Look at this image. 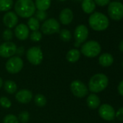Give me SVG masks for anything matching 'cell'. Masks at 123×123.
I'll return each mask as SVG.
<instances>
[{
    "label": "cell",
    "instance_id": "obj_1",
    "mask_svg": "<svg viewBox=\"0 0 123 123\" xmlns=\"http://www.w3.org/2000/svg\"><path fill=\"white\" fill-rule=\"evenodd\" d=\"M17 15L23 18H30L36 12V6L33 0H17L15 4Z\"/></svg>",
    "mask_w": 123,
    "mask_h": 123
},
{
    "label": "cell",
    "instance_id": "obj_2",
    "mask_svg": "<svg viewBox=\"0 0 123 123\" xmlns=\"http://www.w3.org/2000/svg\"><path fill=\"white\" fill-rule=\"evenodd\" d=\"M88 24L93 31H103L109 27V20L108 17L104 14L99 12H95L90 15Z\"/></svg>",
    "mask_w": 123,
    "mask_h": 123
},
{
    "label": "cell",
    "instance_id": "obj_3",
    "mask_svg": "<svg viewBox=\"0 0 123 123\" xmlns=\"http://www.w3.org/2000/svg\"><path fill=\"white\" fill-rule=\"evenodd\" d=\"M109 84L107 76L102 73L93 75L88 83V88L92 93H99L106 89Z\"/></svg>",
    "mask_w": 123,
    "mask_h": 123
},
{
    "label": "cell",
    "instance_id": "obj_4",
    "mask_svg": "<svg viewBox=\"0 0 123 123\" xmlns=\"http://www.w3.org/2000/svg\"><path fill=\"white\" fill-rule=\"evenodd\" d=\"M101 51V45L96 41H88L84 43L80 49V52L86 56L93 58L97 56Z\"/></svg>",
    "mask_w": 123,
    "mask_h": 123
},
{
    "label": "cell",
    "instance_id": "obj_5",
    "mask_svg": "<svg viewBox=\"0 0 123 123\" xmlns=\"http://www.w3.org/2000/svg\"><path fill=\"white\" fill-rule=\"evenodd\" d=\"M108 15L113 20H120L123 18V4L118 1H114L109 4Z\"/></svg>",
    "mask_w": 123,
    "mask_h": 123
},
{
    "label": "cell",
    "instance_id": "obj_6",
    "mask_svg": "<svg viewBox=\"0 0 123 123\" xmlns=\"http://www.w3.org/2000/svg\"><path fill=\"white\" fill-rule=\"evenodd\" d=\"M26 57L29 62L33 65H38L43 61V52L40 47L33 46L28 49Z\"/></svg>",
    "mask_w": 123,
    "mask_h": 123
},
{
    "label": "cell",
    "instance_id": "obj_7",
    "mask_svg": "<svg viewBox=\"0 0 123 123\" xmlns=\"http://www.w3.org/2000/svg\"><path fill=\"white\" fill-rule=\"evenodd\" d=\"M6 70L11 74L20 73L23 68V62L20 56H12L6 62Z\"/></svg>",
    "mask_w": 123,
    "mask_h": 123
},
{
    "label": "cell",
    "instance_id": "obj_8",
    "mask_svg": "<svg viewBox=\"0 0 123 123\" xmlns=\"http://www.w3.org/2000/svg\"><path fill=\"white\" fill-rule=\"evenodd\" d=\"M41 31L46 35H51L59 33L60 30V24L55 18H49L46 20L41 27Z\"/></svg>",
    "mask_w": 123,
    "mask_h": 123
},
{
    "label": "cell",
    "instance_id": "obj_9",
    "mask_svg": "<svg viewBox=\"0 0 123 123\" xmlns=\"http://www.w3.org/2000/svg\"><path fill=\"white\" fill-rule=\"evenodd\" d=\"M88 36V29L85 25H79L76 27L74 32V38L75 42V47H79L81 43H84Z\"/></svg>",
    "mask_w": 123,
    "mask_h": 123
},
{
    "label": "cell",
    "instance_id": "obj_10",
    "mask_svg": "<svg viewBox=\"0 0 123 123\" xmlns=\"http://www.w3.org/2000/svg\"><path fill=\"white\" fill-rule=\"evenodd\" d=\"M70 90L73 94L78 98H83L88 93L87 86L80 80H76L71 83Z\"/></svg>",
    "mask_w": 123,
    "mask_h": 123
},
{
    "label": "cell",
    "instance_id": "obj_11",
    "mask_svg": "<svg viewBox=\"0 0 123 123\" xmlns=\"http://www.w3.org/2000/svg\"><path fill=\"white\" fill-rule=\"evenodd\" d=\"M17 46L11 41H5L0 45V56L5 58H10L16 54Z\"/></svg>",
    "mask_w": 123,
    "mask_h": 123
},
{
    "label": "cell",
    "instance_id": "obj_12",
    "mask_svg": "<svg viewBox=\"0 0 123 123\" xmlns=\"http://www.w3.org/2000/svg\"><path fill=\"white\" fill-rule=\"evenodd\" d=\"M98 114L103 119L106 121H111L115 118V110L108 104H104L99 106Z\"/></svg>",
    "mask_w": 123,
    "mask_h": 123
},
{
    "label": "cell",
    "instance_id": "obj_13",
    "mask_svg": "<svg viewBox=\"0 0 123 123\" xmlns=\"http://www.w3.org/2000/svg\"><path fill=\"white\" fill-rule=\"evenodd\" d=\"M3 23L7 28L11 29L17 26L18 23V17L15 12L9 11L5 14L3 17Z\"/></svg>",
    "mask_w": 123,
    "mask_h": 123
},
{
    "label": "cell",
    "instance_id": "obj_14",
    "mask_svg": "<svg viewBox=\"0 0 123 123\" xmlns=\"http://www.w3.org/2000/svg\"><path fill=\"white\" fill-rule=\"evenodd\" d=\"M29 28L28 27L24 24V23H20L18 25L15 27V35L17 38L21 41L26 40L29 37Z\"/></svg>",
    "mask_w": 123,
    "mask_h": 123
},
{
    "label": "cell",
    "instance_id": "obj_15",
    "mask_svg": "<svg viewBox=\"0 0 123 123\" xmlns=\"http://www.w3.org/2000/svg\"><path fill=\"white\" fill-rule=\"evenodd\" d=\"M59 20L63 25H68L73 20V12L70 8H65L62 10L59 15Z\"/></svg>",
    "mask_w": 123,
    "mask_h": 123
},
{
    "label": "cell",
    "instance_id": "obj_16",
    "mask_svg": "<svg viewBox=\"0 0 123 123\" xmlns=\"http://www.w3.org/2000/svg\"><path fill=\"white\" fill-rule=\"evenodd\" d=\"M16 100L22 104L29 103L33 98V93L31 91L27 89H23L19 91L15 95Z\"/></svg>",
    "mask_w": 123,
    "mask_h": 123
},
{
    "label": "cell",
    "instance_id": "obj_17",
    "mask_svg": "<svg viewBox=\"0 0 123 123\" xmlns=\"http://www.w3.org/2000/svg\"><path fill=\"white\" fill-rule=\"evenodd\" d=\"M99 65L102 67L107 68L111 66L114 62L113 56L109 53H104L98 58Z\"/></svg>",
    "mask_w": 123,
    "mask_h": 123
},
{
    "label": "cell",
    "instance_id": "obj_18",
    "mask_svg": "<svg viewBox=\"0 0 123 123\" xmlns=\"http://www.w3.org/2000/svg\"><path fill=\"white\" fill-rule=\"evenodd\" d=\"M86 103L89 108H91L92 109H95L99 106V105L101 104V101H100L99 97L96 94L91 93L88 96Z\"/></svg>",
    "mask_w": 123,
    "mask_h": 123
},
{
    "label": "cell",
    "instance_id": "obj_19",
    "mask_svg": "<svg viewBox=\"0 0 123 123\" xmlns=\"http://www.w3.org/2000/svg\"><path fill=\"white\" fill-rule=\"evenodd\" d=\"M81 7L86 14H92L96 9V4L93 0H83Z\"/></svg>",
    "mask_w": 123,
    "mask_h": 123
},
{
    "label": "cell",
    "instance_id": "obj_20",
    "mask_svg": "<svg viewBox=\"0 0 123 123\" xmlns=\"http://www.w3.org/2000/svg\"><path fill=\"white\" fill-rule=\"evenodd\" d=\"M80 57V51L77 49H70L66 55L67 60L70 63H75L79 60Z\"/></svg>",
    "mask_w": 123,
    "mask_h": 123
},
{
    "label": "cell",
    "instance_id": "obj_21",
    "mask_svg": "<svg viewBox=\"0 0 123 123\" xmlns=\"http://www.w3.org/2000/svg\"><path fill=\"white\" fill-rule=\"evenodd\" d=\"M51 0H36L35 6L38 10L46 11L51 6Z\"/></svg>",
    "mask_w": 123,
    "mask_h": 123
},
{
    "label": "cell",
    "instance_id": "obj_22",
    "mask_svg": "<svg viewBox=\"0 0 123 123\" xmlns=\"http://www.w3.org/2000/svg\"><path fill=\"white\" fill-rule=\"evenodd\" d=\"M4 88L9 94H13L17 91V84L13 80H7L4 83Z\"/></svg>",
    "mask_w": 123,
    "mask_h": 123
},
{
    "label": "cell",
    "instance_id": "obj_23",
    "mask_svg": "<svg viewBox=\"0 0 123 123\" xmlns=\"http://www.w3.org/2000/svg\"><path fill=\"white\" fill-rule=\"evenodd\" d=\"M13 0H0V11L7 12L13 6Z\"/></svg>",
    "mask_w": 123,
    "mask_h": 123
},
{
    "label": "cell",
    "instance_id": "obj_24",
    "mask_svg": "<svg viewBox=\"0 0 123 123\" xmlns=\"http://www.w3.org/2000/svg\"><path fill=\"white\" fill-rule=\"evenodd\" d=\"M29 28V30H31L32 31H38V29L40 28V22L33 17H31L29 18V20H28V25H27Z\"/></svg>",
    "mask_w": 123,
    "mask_h": 123
},
{
    "label": "cell",
    "instance_id": "obj_25",
    "mask_svg": "<svg viewBox=\"0 0 123 123\" xmlns=\"http://www.w3.org/2000/svg\"><path fill=\"white\" fill-rule=\"evenodd\" d=\"M34 102L36 106L43 107L46 104L47 100H46V98L43 95H42L41 93H38L36 95V96L34 98Z\"/></svg>",
    "mask_w": 123,
    "mask_h": 123
},
{
    "label": "cell",
    "instance_id": "obj_26",
    "mask_svg": "<svg viewBox=\"0 0 123 123\" xmlns=\"http://www.w3.org/2000/svg\"><path fill=\"white\" fill-rule=\"evenodd\" d=\"M59 36H60V38L63 41H65V42H68L72 38L71 33L68 29L61 30L59 31Z\"/></svg>",
    "mask_w": 123,
    "mask_h": 123
},
{
    "label": "cell",
    "instance_id": "obj_27",
    "mask_svg": "<svg viewBox=\"0 0 123 123\" xmlns=\"http://www.w3.org/2000/svg\"><path fill=\"white\" fill-rule=\"evenodd\" d=\"M18 118L14 114H7L3 119V123H18Z\"/></svg>",
    "mask_w": 123,
    "mask_h": 123
},
{
    "label": "cell",
    "instance_id": "obj_28",
    "mask_svg": "<svg viewBox=\"0 0 123 123\" xmlns=\"http://www.w3.org/2000/svg\"><path fill=\"white\" fill-rule=\"evenodd\" d=\"M30 38L32 41L33 42H38L41 40L42 38V35L41 33L38 31H33L31 35H30Z\"/></svg>",
    "mask_w": 123,
    "mask_h": 123
},
{
    "label": "cell",
    "instance_id": "obj_29",
    "mask_svg": "<svg viewBox=\"0 0 123 123\" xmlns=\"http://www.w3.org/2000/svg\"><path fill=\"white\" fill-rule=\"evenodd\" d=\"M30 119V114L26 111H23L19 114L18 116V120H20L23 123H26L28 122Z\"/></svg>",
    "mask_w": 123,
    "mask_h": 123
},
{
    "label": "cell",
    "instance_id": "obj_30",
    "mask_svg": "<svg viewBox=\"0 0 123 123\" xmlns=\"http://www.w3.org/2000/svg\"><path fill=\"white\" fill-rule=\"evenodd\" d=\"M0 105L4 108L8 109V108L11 107L12 102L8 98H7L5 96H2L0 98Z\"/></svg>",
    "mask_w": 123,
    "mask_h": 123
},
{
    "label": "cell",
    "instance_id": "obj_31",
    "mask_svg": "<svg viewBox=\"0 0 123 123\" xmlns=\"http://www.w3.org/2000/svg\"><path fill=\"white\" fill-rule=\"evenodd\" d=\"M2 36L5 41H10L13 38V33L11 29L7 28L5 30V31L3 32Z\"/></svg>",
    "mask_w": 123,
    "mask_h": 123
},
{
    "label": "cell",
    "instance_id": "obj_32",
    "mask_svg": "<svg viewBox=\"0 0 123 123\" xmlns=\"http://www.w3.org/2000/svg\"><path fill=\"white\" fill-rule=\"evenodd\" d=\"M36 13V18L40 22V21H45L46 18H47V13L46 12V11H40V10H37V12H35Z\"/></svg>",
    "mask_w": 123,
    "mask_h": 123
},
{
    "label": "cell",
    "instance_id": "obj_33",
    "mask_svg": "<svg viewBox=\"0 0 123 123\" xmlns=\"http://www.w3.org/2000/svg\"><path fill=\"white\" fill-rule=\"evenodd\" d=\"M96 5L100 6V7H104L106 5H109L110 3V0H93Z\"/></svg>",
    "mask_w": 123,
    "mask_h": 123
},
{
    "label": "cell",
    "instance_id": "obj_34",
    "mask_svg": "<svg viewBox=\"0 0 123 123\" xmlns=\"http://www.w3.org/2000/svg\"><path fill=\"white\" fill-rule=\"evenodd\" d=\"M115 117H117L119 120L123 121V107L119 108L117 112H115Z\"/></svg>",
    "mask_w": 123,
    "mask_h": 123
},
{
    "label": "cell",
    "instance_id": "obj_35",
    "mask_svg": "<svg viewBox=\"0 0 123 123\" xmlns=\"http://www.w3.org/2000/svg\"><path fill=\"white\" fill-rule=\"evenodd\" d=\"M117 90H118V92L119 93L123 96V80L119 83V86H118V88H117Z\"/></svg>",
    "mask_w": 123,
    "mask_h": 123
},
{
    "label": "cell",
    "instance_id": "obj_36",
    "mask_svg": "<svg viewBox=\"0 0 123 123\" xmlns=\"http://www.w3.org/2000/svg\"><path fill=\"white\" fill-rule=\"evenodd\" d=\"M24 51H25V49H24V47H23V46H20V47L17 48L16 54L18 55V56H19L23 55V53H24Z\"/></svg>",
    "mask_w": 123,
    "mask_h": 123
},
{
    "label": "cell",
    "instance_id": "obj_37",
    "mask_svg": "<svg viewBox=\"0 0 123 123\" xmlns=\"http://www.w3.org/2000/svg\"><path fill=\"white\" fill-rule=\"evenodd\" d=\"M119 51L123 52V40L119 44Z\"/></svg>",
    "mask_w": 123,
    "mask_h": 123
},
{
    "label": "cell",
    "instance_id": "obj_38",
    "mask_svg": "<svg viewBox=\"0 0 123 123\" xmlns=\"http://www.w3.org/2000/svg\"><path fill=\"white\" fill-rule=\"evenodd\" d=\"M3 86V80H2V79L0 78V88H2V86Z\"/></svg>",
    "mask_w": 123,
    "mask_h": 123
},
{
    "label": "cell",
    "instance_id": "obj_39",
    "mask_svg": "<svg viewBox=\"0 0 123 123\" xmlns=\"http://www.w3.org/2000/svg\"><path fill=\"white\" fill-rule=\"evenodd\" d=\"M59 1H62V2H64V1H66V0H59Z\"/></svg>",
    "mask_w": 123,
    "mask_h": 123
},
{
    "label": "cell",
    "instance_id": "obj_40",
    "mask_svg": "<svg viewBox=\"0 0 123 123\" xmlns=\"http://www.w3.org/2000/svg\"><path fill=\"white\" fill-rule=\"evenodd\" d=\"M75 1H78V2H80V1H83V0H75Z\"/></svg>",
    "mask_w": 123,
    "mask_h": 123
},
{
    "label": "cell",
    "instance_id": "obj_41",
    "mask_svg": "<svg viewBox=\"0 0 123 123\" xmlns=\"http://www.w3.org/2000/svg\"><path fill=\"white\" fill-rule=\"evenodd\" d=\"M115 1H118V2H119V1H120V0H115Z\"/></svg>",
    "mask_w": 123,
    "mask_h": 123
},
{
    "label": "cell",
    "instance_id": "obj_42",
    "mask_svg": "<svg viewBox=\"0 0 123 123\" xmlns=\"http://www.w3.org/2000/svg\"><path fill=\"white\" fill-rule=\"evenodd\" d=\"M122 67H123V62H122Z\"/></svg>",
    "mask_w": 123,
    "mask_h": 123
}]
</instances>
